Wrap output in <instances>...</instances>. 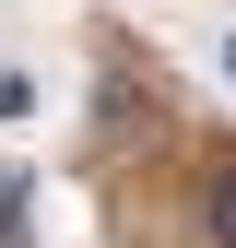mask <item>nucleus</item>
<instances>
[{"mask_svg":"<svg viewBox=\"0 0 236 248\" xmlns=\"http://www.w3.org/2000/svg\"><path fill=\"white\" fill-rule=\"evenodd\" d=\"M224 83H236V36H224Z\"/></svg>","mask_w":236,"mask_h":248,"instance_id":"3","label":"nucleus"},{"mask_svg":"<svg viewBox=\"0 0 236 248\" xmlns=\"http://www.w3.org/2000/svg\"><path fill=\"white\" fill-rule=\"evenodd\" d=\"M0 118H24V71H0Z\"/></svg>","mask_w":236,"mask_h":248,"instance_id":"2","label":"nucleus"},{"mask_svg":"<svg viewBox=\"0 0 236 248\" xmlns=\"http://www.w3.org/2000/svg\"><path fill=\"white\" fill-rule=\"evenodd\" d=\"M213 236L236 248V154H213Z\"/></svg>","mask_w":236,"mask_h":248,"instance_id":"1","label":"nucleus"}]
</instances>
